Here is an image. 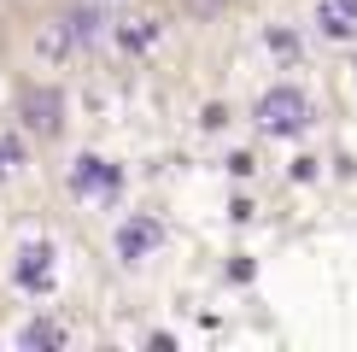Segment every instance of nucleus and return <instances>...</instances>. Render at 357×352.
Masks as SVG:
<instances>
[{
	"instance_id": "0eeeda50",
	"label": "nucleus",
	"mask_w": 357,
	"mask_h": 352,
	"mask_svg": "<svg viewBox=\"0 0 357 352\" xmlns=\"http://www.w3.org/2000/svg\"><path fill=\"white\" fill-rule=\"evenodd\" d=\"M70 47H77V29L70 24H41V36H36V53L47 59V65H59Z\"/></svg>"
},
{
	"instance_id": "1a4fd4ad",
	"label": "nucleus",
	"mask_w": 357,
	"mask_h": 352,
	"mask_svg": "<svg viewBox=\"0 0 357 352\" xmlns=\"http://www.w3.org/2000/svg\"><path fill=\"white\" fill-rule=\"evenodd\" d=\"M18 165H24V141L18 135H0V176H12Z\"/></svg>"
},
{
	"instance_id": "f257e3e1",
	"label": "nucleus",
	"mask_w": 357,
	"mask_h": 352,
	"mask_svg": "<svg viewBox=\"0 0 357 352\" xmlns=\"http://www.w3.org/2000/svg\"><path fill=\"white\" fill-rule=\"evenodd\" d=\"M305 124H310V100L299 88H270L258 100V129H270V135H305Z\"/></svg>"
},
{
	"instance_id": "6e6552de",
	"label": "nucleus",
	"mask_w": 357,
	"mask_h": 352,
	"mask_svg": "<svg viewBox=\"0 0 357 352\" xmlns=\"http://www.w3.org/2000/svg\"><path fill=\"white\" fill-rule=\"evenodd\" d=\"M18 346L24 352H53V346H65V329H59V323H29L18 335Z\"/></svg>"
},
{
	"instance_id": "f03ea898",
	"label": "nucleus",
	"mask_w": 357,
	"mask_h": 352,
	"mask_svg": "<svg viewBox=\"0 0 357 352\" xmlns=\"http://www.w3.org/2000/svg\"><path fill=\"white\" fill-rule=\"evenodd\" d=\"M24 129L41 141H53L59 129H65V94L59 88H29L24 94Z\"/></svg>"
},
{
	"instance_id": "9d476101",
	"label": "nucleus",
	"mask_w": 357,
	"mask_h": 352,
	"mask_svg": "<svg viewBox=\"0 0 357 352\" xmlns=\"http://www.w3.org/2000/svg\"><path fill=\"white\" fill-rule=\"evenodd\" d=\"M100 24H106V18H100V12H77V18H70V29H77V41H82V36H94Z\"/></svg>"
},
{
	"instance_id": "20e7f679",
	"label": "nucleus",
	"mask_w": 357,
	"mask_h": 352,
	"mask_svg": "<svg viewBox=\"0 0 357 352\" xmlns=\"http://www.w3.org/2000/svg\"><path fill=\"white\" fill-rule=\"evenodd\" d=\"M153 247H158V223H153V217H129V223L117 229V258L135 264V258L153 253Z\"/></svg>"
},
{
	"instance_id": "7ed1b4c3",
	"label": "nucleus",
	"mask_w": 357,
	"mask_h": 352,
	"mask_svg": "<svg viewBox=\"0 0 357 352\" xmlns=\"http://www.w3.org/2000/svg\"><path fill=\"white\" fill-rule=\"evenodd\" d=\"M70 194H77V200H106V194H117V170L106 165V159L82 153L77 165H70Z\"/></svg>"
},
{
	"instance_id": "423d86ee",
	"label": "nucleus",
	"mask_w": 357,
	"mask_h": 352,
	"mask_svg": "<svg viewBox=\"0 0 357 352\" xmlns=\"http://www.w3.org/2000/svg\"><path fill=\"white\" fill-rule=\"evenodd\" d=\"M317 24L328 29L334 41L357 36V0H322V6H317Z\"/></svg>"
},
{
	"instance_id": "39448f33",
	"label": "nucleus",
	"mask_w": 357,
	"mask_h": 352,
	"mask_svg": "<svg viewBox=\"0 0 357 352\" xmlns=\"http://www.w3.org/2000/svg\"><path fill=\"white\" fill-rule=\"evenodd\" d=\"M47 276H53V247L47 241H29L24 253H18V282L24 288H41Z\"/></svg>"
}]
</instances>
